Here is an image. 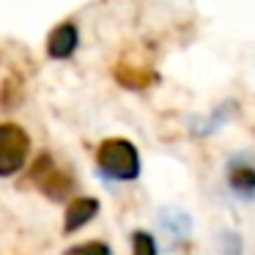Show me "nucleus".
<instances>
[{
    "instance_id": "obj_2",
    "label": "nucleus",
    "mask_w": 255,
    "mask_h": 255,
    "mask_svg": "<svg viewBox=\"0 0 255 255\" xmlns=\"http://www.w3.org/2000/svg\"><path fill=\"white\" fill-rule=\"evenodd\" d=\"M30 156V140L17 124H0V178L22 170Z\"/></svg>"
},
{
    "instance_id": "obj_3",
    "label": "nucleus",
    "mask_w": 255,
    "mask_h": 255,
    "mask_svg": "<svg viewBox=\"0 0 255 255\" xmlns=\"http://www.w3.org/2000/svg\"><path fill=\"white\" fill-rule=\"evenodd\" d=\"M225 176L236 195H242L244 200L255 198V156H250V154L233 156L225 165Z\"/></svg>"
},
{
    "instance_id": "obj_1",
    "label": "nucleus",
    "mask_w": 255,
    "mask_h": 255,
    "mask_svg": "<svg viewBox=\"0 0 255 255\" xmlns=\"http://www.w3.org/2000/svg\"><path fill=\"white\" fill-rule=\"evenodd\" d=\"M96 165L107 178H116V181H132L140 176L137 148L121 137H110L96 148Z\"/></svg>"
},
{
    "instance_id": "obj_4",
    "label": "nucleus",
    "mask_w": 255,
    "mask_h": 255,
    "mask_svg": "<svg viewBox=\"0 0 255 255\" xmlns=\"http://www.w3.org/2000/svg\"><path fill=\"white\" fill-rule=\"evenodd\" d=\"M77 41H80L77 25L63 22V25H58V28L50 33V39H47V52H50V58L63 61V58H69L74 50H77Z\"/></svg>"
},
{
    "instance_id": "obj_7",
    "label": "nucleus",
    "mask_w": 255,
    "mask_h": 255,
    "mask_svg": "<svg viewBox=\"0 0 255 255\" xmlns=\"http://www.w3.org/2000/svg\"><path fill=\"white\" fill-rule=\"evenodd\" d=\"M63 255H113L110 247L102 242H88V244H77V247H69Z\"/></svg>"
},
{
    "instance_id": "obj_5",
    "label": "nucleus",
    "mask_w": 255,
    "mask_h": 255,
    "mask_svg": "<svg viewBox=\"0 0 255 255\" xmlns=\"http://www.w3.org/2000/svg\"><path fill=\"white\" fill-rule=\"evenodd\" d=\"M96 214H99V200L96 198H74L66 209V222H63V228H66V233H74L77 228L88 225Z\"/></svg>"
},
{
    "instance_id": "obj_6",
    "label": "nucleus",
    "mask_w": 255,
    "mask_h": 255,
    "mask_svg": "<svg viewBox=\"0 0 255 255\" xmlns=\"http://www.w3.org/2000/svg\"><path fill=\"white\" fill-rule=\"evenodd\" d=\"M132 255H156L154 236L145 231H134L132 233Z\"/></svg>"
}]
</instances>
